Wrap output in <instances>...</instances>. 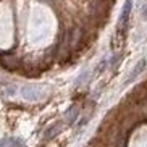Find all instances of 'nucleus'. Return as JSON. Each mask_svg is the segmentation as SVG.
I'll list each match as a JSON object with an SVG mask.
<instances>
[{
  "mask_svg": "<svg viewBox=\"0 0 147 147\" xmlns=\"http://www.w3.org/2000/svg\"><path fill=\"white\" fill-rule=\"evenodd\" d=\"M76 115H78V110H76V107H71L66 112V120H68V123H73L74 118H76Z\"/></svg>",
  "mask_w": 147,
  "mask_h": 147,
  "instance_id": "4",
  "label": "nucleus"
},
{
  "mask_svg": "<svg viewBox=\"0 0 147 147\" xmlns=\"http://www.w3.org/2000/svg\"><path fill=\"white\" fill-rule=\"evenodd\" d=\"M13 60H15L13 57H8V58H5V60H3L5 66H7V68H15V66L18 65V61H13Z\"/></svg>",
  "mask_w": 147,
  "mask_h": 147,
  "instance_id": "6",
  "label": "nucleus"
},
{
  "mask_svg": "<svg viewBox=\"0 0 147 147\" xmlns=\"http://www.w3.org/2000/svg\"><path fill=\"white\" fill-rule=\"evenodd\" d=\"M131 8H133V0H126L125 5H123V10H121V15H120V24L125 26L128 20H129V13H131Z\"/></svg>",
  "mask_w": 147,
  "mask_h": 147,
  "instance_id": "2",
  "label": "nucleus"
},
{
  "mask_svg": "<svg viewBox=\"0 0 147 147\" xmlns=\"http://www.w3.org/2000/svg\"><path fill=\"white\" fill-rule=\"evenodd\" d=\"M144 66H146V61H144V60H142V61H139V63H138V66H136V68H134L133 74H131V76H129V81H131V79L134 78V76H138V74L141 73V69H142Z\"/></svg>",
  "mask_w": 147,
  "mask_h": 147,
  "instance_id": "5",
  "label": "nucleus"
},
{
  "mask_svg": "<svg viewBox=\"0 0 147 147\" xmlns=\"http://www.w3.org/2000/svg\"><path fill=\"white\" fill-rule=\"evenodd\" d=\"M11 147H24V142L21 139H11Z\"/></svg>",
  "mask_w": 147,
  "mask_h": 147,
  "instance_id": "7",
  "label": "nucleus"
},
{
  "mask_svg": "<svg viewBox=\"0 0 147 147\" xmlns=\"http://www.w3.org/2000/svg\"><path fill=\"white\" fill-rule=\"evenodd\" d=\"M142 15H144V16L147 18V2H146V3H144V11H142Z\"/></svg>",
  "mask_w": 147,
  "mask_h": 147,
  "instance_id": "9",
  "label": "nucleus"
},
{
  "mask_svg": "<svg viewBox=\"0 0 147 147\" xmlns=\"http://www.w3.org/2000/svg\"><path fill=\"white\" fill-rule=\"evenodd\" d=\"M20 94L24 100L29 102H39V100L47 97V89L42 84H24L20 89Z\"/></svg>",
  "mask_w": 147,
  "mask_h": 147,
  "instance_id": "1",
  "label": "nucleus"
},
{
  "mask_svg": "<svg viewBox=\"0 0 147 147\" xmlns=\"http://www.w3.org/2000/svg\"><path fill=\"white\" fill-rule=\"evenodd\" d=\"M60 131V126L58 125H53V126H50L47 131H45V139H50V138H53L57 133Z\"/></svg>",
  "mask_w": 147,
  "mask_h": 147,
  "instance_id": "3",
  "label": "nucleus"
},
{
  "mask_svg": "<svg viewBox=\"0 0 147 147\" xmlns=\"http://www.w3.org/2000/svg\"><path fill=\"white\" fill-rule=\"evenodd\" d=\"M0 147H11V138L3 139V141L0 142Z\"/></svg>",
  "mask_w": 147,
  "mask_h": 147,
  "instance_id": "8",
  "label": "nucleus"
}]
</instances>
